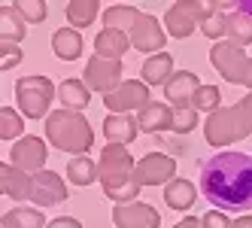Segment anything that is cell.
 <instances>
[{
	"label": "cell",
	"mask_w": 252,
	"mask_h": 228,
	"mask_svg": "<svg viewBox=\"0 0 252 228\" xmlns=\"http://www.w3.org/2000/svg\"><path fill=\"white\" fill-rule=\"evenodd\" d=\"M231 228H252V216H249V213H246V216H237V219L231 222Z\"/></svg>",
	"instance_id": "39"
},
{
	"label": "cell",
	"mask_w": 252,
	"mask_h": 228,
	"mask_svg": "<svg viewBox=\"0 0 252 228\" xmlns=\"http://www.w3.org/2000/svg\"><path fill=\"white\" fill-rule=\"evenodd\" d=\"M128 46H131V37L125 31L103 28V31H97V37H94V55L110 58V61H122V55L128 52Z\"/></svg>",
	"instance_id": "17"
},
{
	"label": "cell",
	"mask_w": 252,
	"mask_h": 228,
	"mask_svg": "<svg viewBox=\"0 0 252 228\" xmlns=\"http://www.w3.org/2000/svg\"><path fill=\"white\" fill-rule=\"evenodd\" d=\"M55 82L49 76H22L15 82V100H19L22 116L31 119H49V107L55 100Z\"/></svg>",
	"instance_id": "6"
},
{
	"label": "cell",
	"mask_w": 252,
	"mask_h": 228,
	"mask_svg": "<svg viewBox=\"0 0 252 228\" xmlns=\"http://www.w3.org/2000/svg\"><path fill=\"white\" fill-rule=\"evenodd\" d=\"M197 92H201V79L191 70H176L170 82L164 85V98L173 103V110H191Z\"/></svg>",
	"instance_id": "15"
},
{
	"label": "cell",
	"mask_w": 252,
	"mask_h": 228,
	"mask_svg": "<svg viewBox=\"0 0 252 228\" xmlns=\"http://www.w3.org/2000/svg\"><path fill=\"white\" fill-rule=\"evenodd\" d=\"M204 228H231L234 219H228V213H222V210H213V213H204Z\"/></svg>",
	"instance_id": "36"
},
{
	"label": "cell",
	"mask_w": 252,
	"mask_h": 228,
	"mask_svg": "<svg viewBox=\"0 0 252 228\" xmlns=\"http://www.w3.org/2000/svg\"><path fill=\"white\" fill-rule=\"evenodd\" d=\"M140 9L131 6V3H116L110 9H103V28H116V31H125V33H131V28L137 25L140 19Z\"/></svg>",
	"instance_id": "25"
},
{
	"label": "cell",
	"mask_w": 252,
	"mask_h": 228,
	"mask_svg": "<svg viewBox=\"0 0 252 228\" xmlns=\"http://www.w3.org/2000/svg\"><path fill=\"white\" fill-rule=\"evenodd\" d=\"M173 107H167V103H146L140 113H137V125L140 131H146V134H164V131H173Z\"/></svg>",
	"instance_id": "16"
},
{
	"label": "cell",
	"mask_w": 252,
	"mask_h": 228,
	"mask_svg": "<svg viewBox=\"0 0 252 228\" xmlns=\"http://www.w3.org/2000/svg\"><path fill=\"white\" fill-rule=\"evenodd\" d=\"M31 201L37 207H52V204H61L67 201V186L58 177L55 170H40L33 173L31 180Z\"/></svg>",
	"instance_id": "14"
},
{
	"label": "cell",
	"mask_w": 252,
	"mask_h": 228,
	"mask_svg": "<svg viewBox=\"0 0 252 228\" xmlns=\"http://www.w3.org/2000/svg\"><path fill=\"white\" fill-rule=\"evenodd\" d=\"M25 19L12 6H3V31H0V43H22L25 40Z\"/></svg>",
	"instance_id": "29"
},
{
	"label": "cell",
	"mask_w": 252,
	"mask_h": 228,
	"mask_svg": "<svg viewBox=\"0 0 252 228\" xmlns=\"http://www.w3.org/2000/svg\"><path fill=\"white\" fill-rule=\"evenodd\" d=\"M103 103H106V110H110L113 116H116V113H119V116H122V113H131V110L140 113L146 103H152V100H149V85L143 82V79H125L116 92H110V95L103 98Z\"/></svg>",
	"instance_id": "9"
},
{
	"label": "cell",
	"mask_w": 252,
	"mask_h": 228,
	"mask_svg": "<svg viewBox=\"0 0 252 228\" xmlns=\"http://www.w3.org/2000/svg\"><path fill=\"white\" fill-rule=\"evenodd\" d=\"M249 134H252V92L231 107H219L204 122V137L210 146H228L237 140H246Z\"/></svg>",
	"instance_id": "3"
},
{
	"label": "cell",
	"mask_w": 252,
	"mask_h": 228,
	"mask_svg": "<svg viewBox=\"0 0 252 228\" xmlns=\"http://www.w3.org/2000/svg\"><path fill=\"white\" fill-rule=\"evenodd\" d=\"M67 180L73 186H92L94 180H100V167L88 155H76L67 162Z\"/></svg>",
	"instance_id": "26"
},
{
	"label": "cell",
	"mask_w": 252,
	"mask_h": 228,
	"mask_svg": "<svg viewBox=\"0 0 252 228\" xmlns=\"http://www.w3.org/2000/svg\"><path fill=\"white\" fill-rule=\"evenodd\" d=\"M210 61H213V67H216V73H219L225 82L243 85L246 70H249V58H246L243 46H234V43H213Z\"/></svg>",
	"instance_id": "7"
},
{
	"label": "cell",
	"mask_w": 252,
	"mask_h": 228,
	"mask_svg": "<svg viewBox=\"0 0 252 228\" xmlns=\"http://www.w3.org/2000/svg\"><path fill=\"white\" fill-rule=\"evenodd\" d=\"M58 100L64 103V110H85L88 100H92V89L85 85V79H64L58 85Z\"/></svg>",
	"instance_id": "22"
},
{
	"label": "cell",
	"mask_w": 252,
	"mask_h": 228,
	"mask_svg": "<svg viewBox=\"0 0 252 228\" xmlns=\"http://www.w3.org/2000/svg\"><path fill=\"white\" fill-rule=\"evenodd\" d=\"M237 9H240V12H246L249 19H252V0H240V3H237Z\"/></svg>",
	"instance_id": "40"
},
{
	"label": "cell",
	"mask_w": 252,
	"mask_h": 228,
	"mask_svg": "<svg viewBox=\"0 0 252 228\" xmlns=\"http://www.w3.org/2000/svg\"><path fill=\"white\" fill-rule=\"evenodd\" d=\"M243 89L252 92V58H249V70H246V79H243Z\"/></svg>",
	"instance_id": "41"
},
{
	"label": "cell",
	"mask_w": 252,
	"mask_h": 228,
	"mask_svg": "<svg viewBox=\"0 0 252 228\" xmlns=\"http://www.w3.org/2000/svg\"><path fill=\"white\" fill-rule=\"evenodd\" d=\"M197 128V110H176L173 113V134H189Z\"/></svg>",
	"instance_id": "34"
},
{
	"label": "cell",
	"mask_w": 252,
	"mask_h": 228,
	"mask_svg": "<svg viewBox=\"0 0 252 228\" xmlns=\"http://www.w3.org/2000/svg\"><path fill=\"white\" fill-rule=\"evenodd\" d=\"M82 49H85V40L76 28L67 25V28H58L52 33V52H55L61 61H76L82 55Z\"/></svg>",
	"instance_id": "19"
},
{
	"label": "cell",
	"mask_w": 252,
	"mask_h": 228,
	"mask_svg": "<svg viewBox=\"0 0 252 228\" xmlns=\"http://www.w3.org/2000/svg\"><path fill=\"white\" fill-rule=\"evenodd\" d=\"M140 134V125H137V116H128V113H116V116H106L103 119V137L110 140V143H122L128 146L131 140H137Z\"/></svg>",
	"instance_id": "18"
},
{
	"label": "cell",
	"mask_w": 252,
	"mask_h": 228,
	"mask_svg": "<svg viewBox=\"0 0 252 228\" xmlns=\"http://www.w3.org/2000/svg\"><path fill=\"white\" fill-rule=\"evenodd\" d=\"M113 222H116V228H158L161 225V213L152 204L131 201V204H116Z\"/></svg>",
	"instance_id": "13"
},
{
	"label": "cell",
	"mask_w": 252,
	"mask_h": 228,
	"mask_svg": "<svg viewBox=\"0 0 252 228\" xmlns=\"http://www.w3.org/2000/svg\"><path fill=\"white\" fill-rule=\"evenodd\" d=\"M46 140L61 152H73V159H76V155H85L92 149L94 131L85 116L73 110H55L46 119Z\"/></svg>",
	"instance_id": "4"
},
{
	"label": "cell",
	"mask_w": 252,
	"mask_h": 228,
	"mask_svg": "<svg viewBox=\"0 0 252 228\" xmlns=\"http://www.w3.org/2000/svg\"><path fill=\"white\" fill-rule=\"evenodd\" d=\"M222 9V3H197V0H179L170 3L164 12V31L176 40H186L197 31V25H204L210 15Z\"/></svg>",
	"instance_id": "5"
},
{
	"label": "cell",
	"mask_w": 252,
	"mask_h": 228,
	"mask_svg": "<svg viewBox=\"0 0 252 228\" xmlns=\"http://www.w3.org/2000/svg\"><path fill=\"white\" fill-rule=\"evenodd\" d=\"M9 6L19 12L25 22H31V25L46 22V3H43V0H12Z\"/></svg>",
	"instance_id": "31"
},
{
	"label": "cell",
	"mask_w": 252,
	"mask_h": 228,
	"mask_svg": "<svg viewBox=\"0 0 252 228\" xmlns=\"http://www.w3.org/2000/svg\"><path fill=\"white\" fill-rule=\"evenodd\" d=\"M31 173L19 170L15 164H3V170H0V183H3V195L15 198V201H25L31 198Z\"/></svg>",
	"instance_id": "23"
},
{
	"label": "cell",
	"mask_w": 252,
	"mask_h": 228,
	"mask_svg": "<svg viewBox=\"0 0 252 228\" xmlns=\"http://www.w3.org/2000/svg\"><path fill=\"white\" fill-rule=\"evenodd\" d=\"M85 85L92 92H100L103 98L116 92L122 85V61H110V58H100L92 55L85 64Z\"/></svg>",
	"instance_id": "10"
},
{
	"label": "cell",
	"mask_w": 252,
	"mask_h": 228,
	"mask_svg": "<svg viewBox=\"0 0 252 228\" xmlns=\"http://www.w3.org/2000/svg\"><path fill=\"white\" fill-rule=\"evenodd\" d=\"M46 228H82V222L73 219V216H61V219H55V222H49Z\"/></svg>",
	"instance_id": "37"
},
{
	"label": "cell",
	"mask_w": 252,
	"mask_h": 228,
	"mask_svg": "<svg viewBox=\"0 0 252 228\" xmlns=\"http://www.w3.org/2000/svg\"><path fill=\"white\" fill-rule=\"evenodd\" d=\"M100 186H103V195L116 201V204H131L137 201L140 195V183L134 180V167L137 162L131 159V152L128 146H122V143H106L100 149Z\"/></svg>",
	"instance_id": "2"
},
{
	"label": "cell",
	"mask_w": 252,
	"mask_h": 228,
	"mask_svg": "<svg viewBox=\"0 0 252 228\" xmlns=\"http://www.w3.org/2000/svg\"><path fill=\"white\" fill-rule=\"evenodd\" d=\"M134 180L140 186H167L176 180V162L164 152H146L134 167Z\"/></svg>",
	"instance_id": "8"
},
{
	"label": "cell",
	"mask_w": 252,
	"mask_h": 228,
	"mask_svg": "<svg viewBox=\"0 0 252 228\" xmlns=\"http://www.w3.org/2000/svg\"><path fill=\"white\" fill-rule=\"evenodd\" d=\"M22 46L19 43H0V67L3 70H12V67H19L22 64Z\"/></svg>",
	"instance_id": "33"
},
{
	"label": "cell",
	"mask_w": 252,
	"mask_h": 228,
	"mask_svg": "<svg viewBox=\"0 0 252 228\" xmlns=\"http://www.w3.org/2000/svg\"><path fill=\"white\" fill-rule=\"evenodd\" d=\"M9 162L19 167V170H25V173H40V170H46L43 164H46V143L40 137H22V140H15L12 143V149H9Z\"/></svg>",
	"instance_id": "12"
},
{
	"label": "cell",
	"mask_w": 252,
	"mask_h": 228,
	"mask_svg": "<svg viewBox=\"0 0 252 228\" xmlns=\"http://www.w3.org/2000/svg\"><path fill=\"white\" fill-rule=\"evenodd\" d=\"M201 33L210 40H225V12H216L201 25Z\"/></svg>",
	"instance_id": "35"
},
{
	"label": "cell",
	"mask_w": 252,
	"mask_h": 228,
	"mask_svg": "<svg viewBox=\"0 0 252 228\" xmlns=\"http://www.w3.org/2000/svg\"><path fill=\"white\" fill-rule=\"evenodd\" d=\"M194 198H197V189H194V183L186 180V177H176L173 183L164 186V204H167L170 210L186 213V210H191Z\"/></svg>",
	"instance_id": "20"
},
{
	"label": "cell",
	"mask_w": 252,
	"mask_h": 228,
	"mask_svg": "<svg viewBox=\"0 0 252 228\" xmlns=\"http://www.w3.org/2000/svg\"><path fill=\"white\" fill-rule=\"evenodd\" d=\"M3 228H46V216L37 207H12L3 213Z\"/></svg>",
	"instance_id": "28"
},
{
	"label": "cell",
	"mask_w": 252,
	"mask_h": 228,
	"mask_svg": "<svg viewBox=\"0 0 252 228\" xmlns=\"http://www.w3.org/2000/svg\"><path fill=\"white\" fill-rule=\"evenodd\" d=\"M97 12H100L97 0H73V3H67V22H70V28L82 31L88 25H94Z\"/></svg>",
	"instance_id": "27"
},
{
	"label": "cell",
	"mask_w": 252,
	"mask_h": 228,
	"mask_svg": "<svg viewBox=\"0 0 252 228\" xmlns=\"http://www.w3.org/2000/svg\"><path fill=\"white\" fill-rule=\"evenodd\" d=\"M143 73V82L146 85H167L170 76H173V58L167 52H158V55H149L140 67Z\"/></svg>",
	"instance_id": "21"
},
{
	"label": "cell",
	"mask_w": 252,
	"mask_h": 228,
	"mask_svg": "<svg viewBox=\"0 0 252 228\" xmlns=\"http://www.w3.org/2000/svg\"><path fill=\"white\" fill-rule=\"evenodd\" d=\"M204 198L222 213H249L252 210V155L246 152H216L201 167Z\"/></svg>",
	"instance_id": "1"
},
{
	"label": "cell",
	"mask_w": 252,
	"mask_h": 228,
	"mask_svg": "<svg viewBox=\"0 0 252 228\" xmlns=\"http://www.w3.org/2000/svg\"><path fill=\"white\" fill-rule=\"evenodd\" d=\"M219 100H222V92L216 89V85H201V92L194 95V103H191V110L197 113H216L219 110Z\"/></svg>",
	"instance_id": "32"
},
{
	"label": "cell",
	"mask_w": 252,
	"mask_h": 228,
	"mask_svg": "<svg viewBox=\"0 0 252 228\" xmlns=\"http://www.w3.org/2000/svg\"><path fill=\"white\" fill-rule=\"evenodd\" d=\"M173 228H204V222H201V219H194V216H186V219H179Z\"/></svg>",
	"instance_id": "38"
},
{
	"label": "cell",
	"mask_w": 252,
	"mask_h": 228,
	"mask_svg": "<svg viewBox=\"0 0 252 228\" xmlns=\"http://www.w3.org/2000/svg\"><path fill=\"white\" fill-rule=\"evenodd\" d=\"M128 37H131V46L137 52H143V55H158V52H164L161 46L167 43V31L158 19H152V15H140Z\"/></svg>",
	"instance_id": "11"
},
{
	"label": "cell",
	"mask_w": 252,
	"mask_h": 228,
	"mask_svg": "<svg viewBox=\"0 0 252 228\" xmlns=\"http://www.w3.org/2000/svg\"><path fill=\"white\" fill-rule=\"evenodd\" d=\"M225 40L234 43V46L252 43V19L246 12H240V9L225 12Z\"/></svg>",
	"instance_id": "24"
},
{
	"label": "cell",
	"mask_w": 252,
	"mask_h": 228,
	"mask_svg": "<svg viewBox=\"0 0 252 228\" xmlns=\"http://www.w3.org/2000/svg\"><path fill=\"white\" fill-rule=\"evenodd\" d=\"M25 131V116L12 107L0 110V140H22Z\"/></svg>",
	"instance_id": "30"
}]
</instances>
